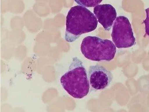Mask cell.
<instances>
[{
	"mask_svg": "<svg viewBox=\"0 0 149 112\" xmlns=\"http://www.w3.org/2000/svg\"><path fill=\"white\" fill-rule=\"evenodd\" d=\"M97 24L95 15L86 7H72L67 15L65 39L67 42H74L81 35L95 30Z\"/></svg>",
	"mask_w": 149,
	"mask_h": 112,
	"instance_id": "obj_1",
	"label": "cell"
},
{
	"mask_svg": "<svg viewBox=\"0 0 149 112\" xmlns=\"http://www.w3.org/2000/svg\"><path fill=\"white\" fill-rule=\"evenodd\" d=\"M60 82L65 90L74 98H84L89 92L90 84L86 70L78 58H72L68 71L61 77Z\"/></svg>",
	"mask_w": 149,
	"mask_h": 112,
	"instance_id": "obj_2",
	"label": "cell"
},
{
	"mask_svg": "<svg viewBox=\"0 0 149 112\" xmlns=\"http://www.w3.org/2000/svg\"><path fill=\"white\" fill-rule=\"evenodd\" d=\"M81 51L84 56L94 61H110L113 59L116 47L111 40L89 36L83 39Z\"/></svg>",
	"mask_w": 149,
	"mask_h": 112,
	"instance_id": "obj_3",
	"label": "cell"
},
{
	"mask_svg": "<svg viewBox=\"0 0 149 112\" xmlns=\"http://www.w3.org/2000/svg\"><path fill=\"white\" fill-rule=\"evenodd\" d=\"M111 36L115 46L118 49L130 48L136 44L131 24L125 16L116 18Z\"/></svg>",
	"mask_w": 149,
	"mask_h": 112,
	"instance_id": "obj_4",
	"label": "cell"
},
{
	"mask_svg": "<svg viewBox=\"0 0 149 112\" xmlns=\"http://www.w3.org/2000/svg\"><path fill=\"white\" fill-rule=\"evenodd\" d=\"M88 78L91 87L95 90H102L108 87L113 77L110 71L101 65L90 66Z\"/></svg>",
	"mask_w": 149,
	"mask_h": 112,
	"instance_id": "obj_5",
	"label": "cell"
},
{
	"mask_svg": "<svg viewBox=\"0 0 149 112\" xmlns=\"http://www.w3.org/2000/svg\"><path fill=\"white\" fill-rule=\"evenodd\" d=\"M93 12L97 21L104 30L107 31H110L117 18L116 10L115 8L109 4L98 5L95 7Z\"/></svg>",
	"mask_w": 149,
	"mask_h": 112,
	"instance_id": "obj_6",
	"label": "cell"
},
{
	"mask_svg": "<svg viewBox=\"0 0 149 112\" xmlns=\"http://www.w3.org/2000/svg\"><path fill=\"white\" fill-rule=\"evenodd\" d=\"M103 0H74L78 4L85 7H95L101 3Z\"/></svg>",
	"mask_w": 149,
	"mask_h": 112,
	"instance_id": "obj_7",
	"label": "cell"
},
{
	"mask_svg": "<svg viewBox=\"0 0 149 112\" xmlns=\"http://www.w3.org/2000/svg\"><path fill=\"white\" fill-rule=\"evenodd\" d=\"M146 11L147 17H146V19L144 20L143 23H144L145 25L146 33L149 37V8L146 9Z\"/></svg>",
	"mask_w": 149,
	"mask_h": 112,
	"instance_id": "obj_8",
	"label": "cell"
}]
</instances>
